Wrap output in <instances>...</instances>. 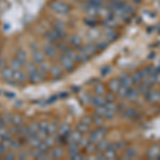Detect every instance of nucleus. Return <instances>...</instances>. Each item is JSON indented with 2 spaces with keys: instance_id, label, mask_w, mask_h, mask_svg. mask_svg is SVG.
Listing matches in <instances>:
<instances>
[{
  "instance_id": "obj_1",
  "label": "nucleus",
  "mask_w": 160,
  "mask_h": 160,
  "mask_svg": "<svg viewBox=\"0 0 160 160\" xmlns=\"http://www.w3.org/2000/svg\"><path fill=\"white\" fill-rule=\"evenodd\" d=\"M143 95L149 104H157V102H160V93L158 91L152 90L151 88L146 89V91L144 92Z\"/></svg>"
},
{
  "instance_id": "obj_2",
  "label": "nucleus",
  "mask_w": 160,
  "mask_h": 160,
  "mask_svg": "<svg viewBox=\"0 0 160 160\" xmlns=\"http://www.w3.org/2000/svg\"><path fill=\"white\" fill-rule=\"evenodd\" d=\"M106 132H107V130L104 129V128H98V129L93 131L91 135H90V142L93 144L99 142L106 136Z\"/></svg>"
},
{
  "instance_id": "obj_3",
  "label": "nucleus",
  "mask_w": 160,
  "mask_h": 160,
  "mask_svg": "<svg viewBox=\"0 0 160 160\" xmlns=\"http://www.w3.org/2000/svg\"><path fill=\"white\" fill-rule=\"evenodd\" d=\"M118 80H120V82H121V86H124L126 88H131V87H132V84H133L131 76H129V75H127V74L121 75V77H120V79H118Z\"/></svg>"
},
{
  "instance_id": "obj_4",
  "label": "nucleus",
  "mask_w": 160,
  "mask_h": 160,
  "mask_svg": "<svg viewBox=\"0 0 160 160\" xmlns=\"http://www.w3.org/2000/svg\"><path fill=\"white\" fill-rule=\"evenodd\" d=\"M159 154H160V146L159 145H154L148 151L146 156H148V158H151V159L152 158H158Z\"/></svg>"
},
{
  "instance_id": "obj_5",
  "label": "nucleus",
  "mask_w": 160,
  "mask_h": 160,
  "mask_svg": "<svg viewBox=\"0 0 160 160\" xmlns=\"http://www.w3.org/2000/svg\"><path fill=\"white\" fill-rule=\"evenodd\" d=\"M29 75H30V79L34 82H37V81H38V80H41L43 78L41 72L35 68H32V69H29Z\"/></svg>"
},
{
  "instance_id": "obj_6",
  "label": "nucleus",
  "mask_w": 160,
  "mask_h": 160,
  "mask_svg": "<svg viewBox=\"0 0 160 160\" xmlns=\"http://www.w3.org/2000/svg\"><path fill=\"white\" fill-rule=\"evenodd\" d=\"M120 87H121V82H120V80H118V79H113L109 82V88L113 93H118Z\"/></svg>"
},
{
  "instance_id": "obj_7",
  "label": "nucleus",
  "mask_w": 160,
  "mask_h": 160,
  "mask_svg": "<svg viewBox=\"0 0 160 160\" xmlns=\"http://www.w3.org/2000/svg\"><path fill=\"white\" fill-rule=\"evenodd\" d=\"M138 96H139V93H138V91L137 90H135V89H130L128 90V93H127V98L130 100V102H136L137 100V98H138Z\"/></svg>"
},
{
  "instance_id": "obj_8",
  "label": "nucleus",
  "mask_w": 160,
  "mask_h": 160,
  "mask_svg": "<svg viewBox=\"0 0 160 160\" xmlns=\"http://www.w3.org/2000/svg\"><path fill=\"white\" fill-rule=\"evenodd\" d=\"M92 102H93V105H95L97 107V106L105 105L106 102H107V100H106V98H104L102 96H100V95H97V96H95L92 98Z\"/></svg>"
},
{
  "instance_id": "obj_9",
  "label": "nucleus",
  "mask_w": 160,
  "mask_h": 160,
  "mask_svg": "<svg viewBox=\"0 0 160 160\" xmlns=\"http://www.w3.org/2000/svg\"><path fill=\"white\" fill-rule=\"evenodd\" d=\"M131 78H132V82H133V84H140V83H141V81H142V80H143V76H142L141 71L136 72V73L133 74V76L131 77Z\"/></svg>"
},
{
  "instance_id": "obj_10",
  "label": "nucleus",
  "mask_w": 160,
  "mask_h": 160,
  "mask_svg": "<svg viewBox=\"0 0 160 160\" xmlns=\"http://www.w3.org/2000/svg\"><path fill=\"white\" fill-rule=\"evenodd\" d=\"M123 115L125 118H133V117H136L137 115V111L135 108H128V109H126L125 111H124V113H123Z\"/></svg>"
},
{
  "instance_id": "obj_11",
  "label": "nucleus",
  "mask_w": 160,
  "mask_h": 160,
  "mask_svg": "<svg viewBox=\"0 0 160 160\" xmlns=\"http://www.w3.org/2000/svg\"><path fill=\"white\" fill-rule=\"evenodd\" d=\"M136 154H137V148H131L127 149V151L125 152V154H124V158L130 159V158H132Z\"/></svg>"
},
{
  "instance_id": "obj_12",
  "label": "nucleus",
  "mask_w": 160,
  "mask_h": 160,
  "mask_svg": "<svg viewBox=\"0 0 160 160\" xmlns=\"http://www.w3.org/2000/svg\"><path fill=\"white\" fill-rule=\"evenodd\" d=\"M108 145H109V144H108L107 141L100 140L99 142H97V149H98L99 152H102L108 148Z\"/></svg>"
},
{
  "instance_id": "obj_13",
  "label": "nucleus",
  "mask_w": 160,
  "mask_h": 160,
  "mask_svg": "<svg viewBox=\"0 0 160 160\" xmlns=\"http://www.w3.org/2000/svg\"><path fill=\"white\" fill-rule=\"evenodd\" d=\"M130 88H126V87H124V86H121L120 87V89H118V95H120L121 97H126L127 96V93H128V90H129Z\"/></svg>"
},
{
  "instance_id": "obj_14",
  "label": "nucleus",
  "mask_w": 160,
  "mask_h": 160,
  "mask_svg": "<svg viewBox=\"0 0 160 160\" xmlns=\"http://www.w3.org/2000/svg\"><path fill=\"white\" fill-rule=\"evenodd\" d=\"M86 52L88 53L89 56H91L92 53H94L95 52V50H96V47H95L94 45H88V46H86V48L83 49Z\"/></svg>"
},
{
  "instance_id": "obj_15",
  "label": "nucleus",
  "mask_w": 160,
  "mask_h": 160,
  "mask_svg": "<svg viewBox=\"0 0 160 160\" xmlns=\"http://www.w3.org/2000/svg\"><path fill=\"white\" fill-rule=\"evenodd\" d=\"M88 130H89V125L88 124H80L78 126V132L80 133H83Z\"/></svg>"
},
{
  "instance_id": "obj_16",
  "label": "nucleus",
  "mask_w": 160,
  "mask_h": 160,
  "mask_svg": "<svg viewBox=\"0 0 160 160\" xmlns=\"http://www.w3.org/2000/svg\"><path fill=\"white\" fill-rule=\"evenodd\" d=\"M104 91H105V88H104V86L102 84H97L96 87H95V93H96L97 95H102V93H104Z\"/></svg>"
},
{
  "instance_id": "obj_17",
  "label": "nucleus",
  "mask_w": 160,
  "mask_h": 160,
  "mask_svg": "<svg viewBox=\"0 0 160 160\" xmlns=\"http://www.w3.org/2000/svg\"><path fill=\"white\" fill-rule=\"evenodd\" d=\"M115 146H117V151L118 149H125L127 148V143H126L125 141H122V142H120V143L115 144Z\"/></svg>"
},
{
  "instance_id": "obj_18",
  "label": "nucleus",
  "mask_w": 160,
  "mask_h": 160,
  "mask_svg": "<svg viewBox=\"0 0 160 160\" xmlns=\"http://www.w3.org/2000/svg\"><path fill=\"white\" fill-rule=\"evenodd\" d=\"M105 98L107 102H114V95H113L112 93H108V94L106 95Z\"/></svg>"
},
{
  "instance_id": "obj_19",
  "label": "nucleus",
  "mask_w": 160,
  "mask_h": 160,
  "mask_svg": "<svg viewBox=\"0 0 160 160\" xmlns=\"http://www.w3.org/2000/svg\"><path fill=\"white\" fill-rule=\"evenodd\" d=\"M146 89H148V88H145V87L143 86V84H142V86H139V87H138L137 91H138L139 94H144V92L146 91Z\"/></svg>"
},
{
  "instance_id": "obj_20",
  "label": "nucleus",
  "mask_w": 160,
  "mask_h": 160,
  "mask_svg": "<svg viewBox=\"0 0 160 160\" xmlns=\"http://www.w3.org/2000/svg\"><path fill=\"white\" fill-rule=\"evenodd\" d=\"M106 46H107V44L106 43H99L98 46H97V48H98V49H104Z\"/></svg>"
}]
</instances>
